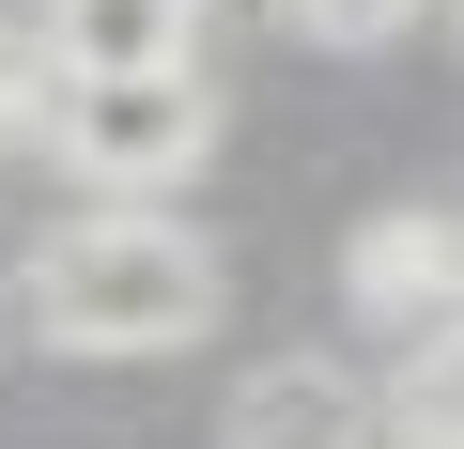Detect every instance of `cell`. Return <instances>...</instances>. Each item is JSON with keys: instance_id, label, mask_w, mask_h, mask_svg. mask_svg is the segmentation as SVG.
Listing matches in <instances>:
<instances>
[{"instance_id": "cell-5", "label": "cell", "mask_w": 464, "mask_h": 449, "mask_svg": "<svg viewBox=\"0 0 464 449\" xmlns=\"http://www.w3.org/2000/svg\"><path fill=\"white\" fill-rule=\"evenodd\" d=\"M341 279H356V310L387 341H449V217L433 201H387L372 233L341 249Z\"/></svg>"}, {"instance_id": "cell-3", "label": "cell", "mask_w": 464, "mask_h": 449, "mask_svg": "<svg viewBox=\"0 0 464 449\" xmlns=\"http://www.w3.org/2000/svg\"><path fill=\"white\" fill-rule=\"evenodd\" d=\"M232 449H387V387H356L341 356H264L232 387Z\"/></svg>"}, {"instance_id": "cell-1", "label": "cell", "mask_w": 464, "mask_h": 449, "mask_svg": "<svg viewBox=\"0 0 464 449\" xmlns=\"http://www.w3.org/2000/svg\"><path fill=\"white\" fill-rule=\"evenodd\" d=\"M16 310H32L47 356H170V341L217 326V249L170 201H93L16 264Z\"/></svg>"}, {"instance_id": "cell-6", "label": "cell", "mask_w": 464, "mask_h": 449, "mask_svg": "<svg viewBox=\"0 0 464 449\" xmlns=\"http://www.w3.org/2000/svg\"><path fill=\"white\" fill-rule=\"evenodd\" d=\"M279 16H295L310 47H387V32L418 16V0H279Z\"/></svg>"}, {"instance_id": "cell-7", "label": "cell", "mask_w": 464, "mask_h": 449, "mask_svg": "<svg viewBox=\"0 0 464 449\" xmlns=\"http://www.w3.org/2000/svg\"><path fill=\"white\" fill-rule=\"evenodd\" d=\"M32 93H47V63H32V32H0V140L32 124Z\"/></svg>"}, {"instance_id": "cell-2", "label": "cell", "mask_w": 464, "mask_h": 449, "mask_svg": "<svg viewBox=\"0 0 464 449\" xmlns=\"http://www.w3.org/2000/svg\"><path fill=\"white\" fill-rule=\"evenodd\" d=\"M32 124H47L63 171L109 186V201H155V186H186V171L217 155V93H201V78H47Z\"/></svg>"}, {"instance_id": "cell-4", "label": "cell", "mask_w": 464, "mask_h": 449, "mask_svg": "<svg viewBox=\"0 0 464 449\" xmlns=\"http://www.w3.org/2000/svg\"><path fill=\"white\" fill-rule=\"evenodd\" d=\"M47 78H201V0H47Z\"/></svg>"}]
</instances>
